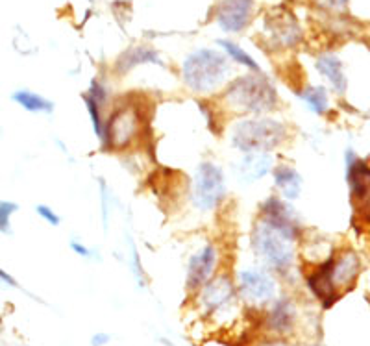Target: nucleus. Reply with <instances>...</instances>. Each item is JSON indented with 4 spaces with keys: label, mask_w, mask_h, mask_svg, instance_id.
Masks as SVG:
<instances>
[{
    "label": "nucleus",
    "mask_w": 370,
    "mask_h": 346,
    "mask_svg": "<svg viewBox=\"0 0 370 346\" xmlns=\"http://www.w3.org/2000/svg\"><path fill=\"white\" fill-rule=\"evenodd\" d=\"M259 221L265 222L267 226L274 228L278 233L285 235L293 243H296L304 233V226H302V219H300L298 211L294 209L293 204L283 200L278 195H271L261 202V206H259Z\"/></svg>",
    "instance_id": "nucleus-9"
},
{
    "label": "nucleus",
    "mask_w": 370,
    "mask_h": 346,
    "mask_svg": "<svg viewBox=\"0 0 370 346\" xmlns=\"http://www.w3.org/2000/svg\"><path fill=\"white\" fill-rule=\"evenodd\" d=\"M229 74L232 65L228 58L213 48H198L182 63L183 84L198 95H212L224 87Z\"/></svg>",
    "instance_id": "nucleus-3"
},
{
    "label": "nucleus",
    "mask_w": 370,
    "mask_h": 346,
    "mask_svg": "<svg viewBox=\"0 0 370 346\" xmlns=\"http://www.w3.org/2000/svg\"><path fill=\"white\" fill-rule=\"evenodd\" d=\"M274 155L271 152H248L241 154L234 163V176L241 185H252L267 178L274 169Z\"/></svg>",
    "instance_id": "nucleus-14"
},
{
    "label": "nucleus",
    "mask_w": 370,
    "mask_h": 346,
    "mask_svg": "<svg viewBox=\"0 0 370 346\" xmlns=\"http://www.w3.org/2000/svg\"><path fill=\"white\" fill-rule=\"evenodd\" d=\"M99 191H100V215H102V228L104 232L110 230V221H112L113 208H115V195L112 187L107 185L104 178H99Z\"/></svg>",
    "instance_id": "nucleus-26"
},
{
    "label": "nucleus",
    "mask_w": 370,
    "mask_h": 346,
    "mask_svg": "<svg viewBox=\"0 0 370 346\" xmlns=\"http://www.w3.org/2000/svg\"><path fill=\"white\" fill-rule=\"evenodd\" d=\"M141 63H156V65H163V61L159 58V54L152 48H145V47H136L130 48L126 52L121 54V58L117 60V69L119 74H124V72H130L132 69H136L137 65Z\"/></svg>",
    "instance_id": "nucleus-20"
},
{
    "label": "nucleus",
    "mask_w": 370,
    "mask_h": 346,
    "mask_svg": "<svg viewBox=\"0 0 370 346\" xmlns=\"http://www.w3.org/2000/svg\"><path fill=\"white\" fill-rule=\"evenodd\" d=\"M226 174L213 162H202L193 174L191 202L200 213H212L226 200Z\"/></svg>",
    "instance_id": "nucleus-8"
},
{
    "label": "nucleus",
    "mask_w": 370,
    "mask_h": 346,
    "mask_svg": "<svg viewBox=\"0 0 370 346\" xmlns=\"http://www.w3.org/2000/svg\"><path fill=\"white\" fill-rule=\"evenodd\" d=\"M259 346H298L289 343V339H267L265 343H261Z\"/></svg>",
    "instance_id": "nucleus-34"
},
{
    "label": "nucleus",
    "mask_w": 370,
    "mask_h": 346,
    "mask_svg": "<svg viewBox=\"0 0 370 346\" xmlns=\"http://www.w3.org/2000/svg\"><path fill=\"white\" fill-rule=\"evenodd\" d=\"M298 305L289 294H280L267 310L261 313V326L265 335L271 339H289L298 328Z\"/></svg>",
    "instance_id": "nucleus-10"
},
{
    "label": "nucleus",
    "mask_w": 370,
    "mask_h": 346,
    "mask_svg": "<svg viewBox=\"0 0 370 346\" xmlns=\"http://www.w3.org/2000/svg\"><path fill=\"white\" fill-rule=\"evenodd\" d=\"M36 213L41 221H45L47 224H50V226L56 228L61 224V217H59L58 211L50 208V206H47V204H37Z\"/></svg>",
    "instance_id": "nucleus-30"
},
{
    "label": "nucleus",
    "mask_w": 370,
    "mask_h": 346,
    "mask_svg": "<svg viewBox=\"0 0 370 346\" xmlns=\"http://www.w3.org/2000/svg\"><path fill=\"white\" fill-rule=\"evenodd\" d=\"M223 104L239 117H263L278 106V91L269 78L252 72L229 82L223 95Z\"/></svg>",
    "instance_id": "nucleus-1"
},
{
    "label": "nucleus",
    "mask_w": 370,
    "mask_h": 346,
    "mask_svg": "<svg viewBox=\"0 0 370 346\" xmlns=\"http://www.w3.org/2000/svg\"><path fill=\"white\" fill-rule=\"evenodd\" d=\"M347 182L359 215L370 221V167L352 150H347Z\"/></svg>",
    "instance_id": "nucleus-12"
},
{
    "label": "nucleus",
    "mask_w": 370,
    "mask_h": 346,
    "mask_svg": "<svg viewBox=\"0 0 370 346\" xmlns=\"http://www.w3.org/2000/svg\"><path fill=\"white\" fill-rule=\"evenodd\" d=\"M235 287L247 310L263 313L280 296V283L272 272L263 267H245L235 276Z\"/></svg>",
    "instance_id": "nucleus-6"
},
{
    "label": "nucleus",
    "mask_w": 370,
    "mask_h": 346,
    "mask_svg": "<svg viewBox=\"0 0 370 346\" xmlns=\"http://www.w3.org/2000/svg\"><path fill=\"white\" fill-rule=\"evenodd\" d=\"M271 176L274 187H276L278 197L287 200V202L298 200L302 189H304V178L296 169L287 165V163H278L272 169Z\"/></svg>",
    "instance_id": "nucleus-17"
},
{
    "label": "nucleus",
    "mask_w": 370,
    "mask_h": 346,
    "mask_svg": "<svg viewBox=\"0 0 370 346\" xmlns=\"http://www.w3.org/2000/svg\"><path fill=\"white\" fill-rule=\"evenodd\" d=\"M296 243L289 241L285 235L278 233L274 228L267 226L258 219L250 233V248L254 257L258 259L259 267L276 276L291 274L296 261Z\"/></svg>",
    "instance_id": "nucleus-4"
},
{
    "label": "nucleus",
    "mask_w": 370,
    "mask_h": 346,
    "mask_svg": "<svg viewBox=\"0 0 370 346\" xmlns=\"http://www.w3.org/2000/svg\"><path fill=\"white\" fill-rule=\"evenodd\" d=\"M19 211V204L12 200H0V233L12 235V217Z\"/></svg>",
    "instance_id": "nucleus-27"
},
{
    "label": "nucleus",
    "mask_w": 370,
    "mask_h": 346,
    "mask_svg": "<svg viewBox=\"0 0 370 346\" xmlns=\"http://www.w3.org/2000/svg\"><path fill=\"white\" fill-rule=\"evenodd\" d=\"M126 243H128V252H126V263H128V269L132 272V278L136 281V285L139 291H145L148 287V276L145 272V267H143L141 254H139V248H137L136 241L132 239V235H126Z\"/></svg>",
    "instance_id": "nucleus-23"
},
{
    "label": "nucleus",
    "mask_w": 370,
    "mask_h": 346,
    "mask_svg": "<svg viewBox=\"0 0 370 346\" xmlns=\"http://www.w3.org/2000/svg\"><path fill=\"white\" fill-rule=\"evenodd\" d=\"M307 346H322V345H318V343H315V345H307Z\"/></svg>",
    "instance_id": "nucleus-35"
},
{
    "label": "nucleus",
    "mask_w": 370,
    "mask_h": 346,
    "mask_svg": "<svg viewBox=\"0 0 370 346\" xmlns=\"http://www.w3.org/2000/svg\"><path fill=\"white\" fill-rule=\"evenodd\" d=\"M69 248H71L78 257H82V259H100V254L96 248H91L88 246L83 241L80 239H71V243H69Z\"/></svg>",
    "instance_id": "nucleus-29"
},
{
    "label": "nucleus",
    "mask_w": 370,
    "mask_h": 346,
    "mask_svg": "<svg viewBox=\"0 0 370 346\" xmlns=\"http://www.w3.org/2000/svg\"><path fill=\"white\" fill-rule=\"evenodd\" d=\"M217 45L220 48H223V54L228 58V60H232L234 63H237V65L245 67V69H248L250 72H261V67H259V63L256 60H254L252 56L248 54L245 48H241L237 43L229 41V39H218Z\"/></svg>",
    "instance_id": "nucleus-24"
},
{
    "label": "nucleus",
    "mask_w": 370,
    "mask_h": 346,
    "mask_svg": "<svg viewBox=\"0 0 370 346\" xmlns=\"http://www.w3.org/2000/svg\"><path fill=\"white\" fill-rule=\"evenodd\" d=\"M113 340V335L107 334V332H96V334L91 335L89 339V345L91 346H107Z\"/></svg>",
    "instance_id": "nucleus-32"
},
{
    "label": "nucleus",
    "mask_w": 370,
    "mask_h": 346,
    "mask_svg": "<svg viewBox=\"0 0 370 346\" xmlns=\"http://www.w3.org/2000/svg\"><path fill=\"white\" fill-rule=\"evenodd\" d=\"M85 95H88L89 98H93V100L104 109H106V106L110 104V98H112L110 87H107L106 82H102L100 78H94L91 85H89V89L85 91Z\"/></svg>",
    "instance_id": "nucleus-28"
},
{
    "label": "nucleus",
    "mask_w": 370,
    "mask_h": 346,
    "mask_svg": "<svg viewBox=\"0 0 370 346\" xmlns=\"http://www.w3.org/2000/svg\"><path fill=\"white\" fill-rule=\"evenodd\" d=\"M12 100L17 106H21L24 111L34 115H52L54 109H56V106H54V102L50 98L30 89H17L12 95Z\"/></svg>",
    "instance_id": "nucleus-19"
},
{
    "label": "nucleus",
    "mask_w": 370,
    "mask_h": 346,
    "mask_svg": "<svg viewBox=\"0 0 370 346\" xmlns=\"http://www.w3.org/2000/svg\"><path fill=\"white\" fill-rule=\"evenodd\" d=\"M267 28H271V39L276 45L282 47H294L300 41V28L296 21L291 15H285L283 19H274L267 24Z\"/></svg>",
    "instance_id": "nucleus-21"
},
{
    "label": "nucleus",
    "mask_w": 370,
    "mask_h": 346,
    "mask_svg": "<svg viewBox=\"0 0 370 346\" xmlns=\"http://www.w3.org/2000/svg\"><path fill=\"white\" fill-rule=\"evenodd\" d=\"M229 144L241 154L272 152L289 139L285 122L272 117H243L229 128Z\"/></svg>",
    "instance_id": "nucleus-2"
},
{
    "label": "nucleus",
    "mask_w": 370,
    "mask_h": 346,
    "mask_svg": "<svg viewBox=\"0 0 370 346\" xmlns=\"http://www.w3.org/2000/svg\"><path fill=\"white\" fill-rule=\"evenodd\" d=\"M254 0H220L217 8L218 28L226 34L245 30L252 19Z\"/></svg>",
    "instance_id": "nucleus-15"
},
{
    "label": "nucleus",
    "mask_w": 370,
    "mask_h": 346,
    "mask_svg": "<svg viewBox=\"0 0 370 346\" xmlns=\"http://www.w3.org/2000/svg\"><path fill=\"white\" fill-rule=\"evenodd\" d=\"M0 283H4V285L8 287H13V289H19V287H21L19 285V281L15 280L10 272H6V270L2 269V267H0Z\"/></svg>",
    "instance_id": "nucleus-33"
},
{
    "label": "nucleus",
    "mask_w": 370,
    "mask_h": 346,
    "mask_svg": "<svg viewBox=\"0 0 370 346\" xmlns=\"http://www.w3.org/2000/svg\"><path fill=\"white\" fill-rule=\"evenodd\" d=\"M82 100L85 104V109H88L89 122H91V128H93L94 138L99 139V143H104V126H106V117H104V108L99 106L93 98H89L85 93L82 95Z\"/></svg>",
    "instance_id": "nucleus-25"
},
{
    "label": "nucleus",
    "mask_w": 370,
    "mask_h": 346,
    "mask_svg": "<svg viewBox=\"0 0 370 346\" xmlns=\"http://www.w3.org/2000/svg\"><path fill=\"white\" fill-rule=\"evenodd\" d=\"M317 71L322 74V78L333 89V93L342 95L348 87L347 74H345V65L335 54H322L317 58Z\"/></svg>",
    "instance_id": "nucleus-18"
},
{
    "label": "nucleus",
    "mask_w": 370,
    "mask_h": 346,
    "mask_svg": "<svg viewBox=\"0 0 370 346\" xmlns=\"http://www.w3.org/2000/svg\"><path fill=\"white\" fill-rule=\"evenodd\" d=\"M361 270V261L356 252L345 250L339 256L333 254V263H331V280H333L335 289L339 294L350 289L356 283Z\"/></svg>",
    "instance_id": "nucleus-16"
},
{
    "label": "nucleus",
    "mask_w": 370,
    "mask_h": 346,
    "mask_svg": "<svg viewBox=\"0 0 370 346\" xmlns=\"http://www.w3.org/2000/svg\"><path fill=\"white\" fill-rule=\"evenodd\" d=\"M143 113L134 102H121L110 111L104 126V143L110 150H128L141 139Z\"/></svg>",
    "instance_id": "nucleus-7"
},
{
    "label": "nucleus",
    "mask_w": 370,
    "mask_h": 346,
    "mask_svg": "<svg viewBox=\"0 0 370 346\" xmlns=\"http://www.w3.org/2000/svg\"><path fill=\"white\" fill-rule=\"evenodd\" d=\"M218 246L213 243L200 246L193 252L185 265V291L189 296H194L196 292L217 274L218 267Z\"/></svg>",
    "instance_id": "nucleus-11"
},
{
    "label": "nucleus",
    "mask_w": 370,
    "mask_h": 346,
    "mask_svg": "<svg viewBox=\"0 0 370 346\" xmlns=\"http://www.w3.org/2000/svg\"><path fill=\"white\" fill-rule=\"evenodd\" d=\"M331 263H333V252L328 254L324 261H318V265L311 272L306 274V287L313 296L322 304L324 310H328L341 299L339 291L335 289L333 280H331Z\"/></svg>",
    "instance_id": "nucleus-13"
},
{
    "label": "nucleus",
    "mask_w": 370,
    "mask_h": 346,
    "mask_svg": "<svg viewBox=\"0 0 370 346\" xmlns=\"http://www.w3.org/2000/svg\"><path fill=\"white\" fill-rule=\"evenodd\" d=\"M296 96L315 115H324L329 109V95L324 85H306L296 93Z\"/></svg>",
    "instance_id": "nucleus-22"
},
{
    "label": "nucleus",
    "mask_w": 370,
    "mask_h": 346,
    "mask_svg": "<svg viewBox=\"0 0 370 346\" xmlns=\"http://www.w3.org/2000/svg\"><path fill=\"white\" fill-rule=\"evenodd\" d=\"M200 313L207 321L224 323L235 315L239 307V294L235 280L226 272H217L206 285L194 294Z\"/></svg>",
    "instance_id": "nucleus-5"
},
{
    "label": "nucleus",
    "mask_w": 370,
    "mask_h": 346,
    "mask_svg": "<svg viewBox=\"0 0 370 346\" xmlns=\"http://www.w3.org/2000/svg\"><path fill=\"white\" fill-rule=\"evenodd\" d=\"M315 2L329 12H345L348 6V0H315Z\"/></svg>",
    "instance_id": "nucleus-31"
}]
</instances>
